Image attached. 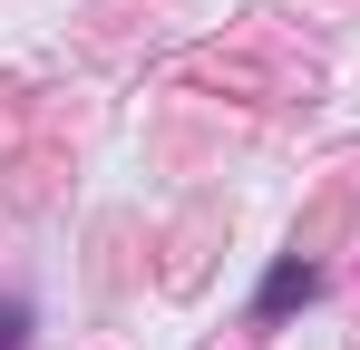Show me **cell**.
Listing matches in <instances>:
<instances>
[{
  "label": "cell",
  "mask_w": 360,
  "mask_h": 350,
  "mask_svg": "<svg viewBox=\"0 0 360 350\" xmlns=\"http://www.w3.org/2000/svg\"><path fill=\"white\" fill-rule=\"evenodd\" d=\"M311 283H321V273H311V263H283V273H273V283H263V302H253V311H263V321H283V311H292V302H311Z\"/></svg>",
  "instance_id": "cell-1"
},
{
  "label": "cell",
  "mask_w": 360,
  "mask_h": 350,
  "mask_svg": "<svg viewBox=\"0 0 360 350\" xmlns=\"http://www.w3.org/2000/svg\"><path fill=\"white\" fill-rule=\"evenodd\" d=\"M30 341V311H20V302H0V350H20Z\"/></svg>",
  "instance_id": "cell-2"
}]
</instances>
